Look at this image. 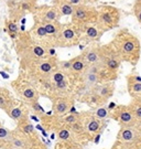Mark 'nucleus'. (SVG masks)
<instances>
[{"label": "nucleus", "mask_w": 141, "mask_h": 149, "mask_svg": "<svg viewBox=\"0 0 141 149\" xmlns=\"http://www.w3.org/2000/svg\"><path fill=\"white\" fill-rule=\"evenodd\" d=\"M97 21V8L87 5H77L72 15V24L77 30L83 29L86 26L96 23Z\"/></svg>", "instance_id": "7ed1b4c3"}, {"label": "nucleus", "mask_w": 141, "mask_h": 149, "mask_svg": "<svg viewBox=\"0 0 141 149\" xmlns=\"http://www.w3.org/2000/svg\"><path fill=\"white\" fill-rule=\"evenodd\" d=\"M84 60L87 63V65L96 64L100 62V55H99V48H92L85 51L83 53Z\"/></svg>", "instance_id": "9b49d317"}, {"label": "nucleus", "mask_w": 141, "mask_h": 149, "mask_svg": "<svg viewBox=\"0 0 141 149\" xmlns=\"http://www.w3.org/2000/svg\"><path fill=\"white\" fill-rule=\"evenodd\" d=\"M65 1L68 2V3H71V5H73V6H77V5H81L83 0H65Z\"/></svg>", "instance_id": "f704fd0d"}, {"label": "nucleus", "mask_w": 141, "mask_h": 149, "mask_svg": "<svg viewBox=\"0 0 141 149\" xmlns=\"http://www.w3.org/2000/svg\"><path fill=\"white\" fill-rule=\"evenodd\" d=\"M54 1V7L56 8L60 12L61 16H71L73 15L74 9H75V6L71 5L66 2L65 0H53Z\"/></svg>", "instance_id": "1a4fd4ad"}, {"label": "nucleus", "mask_w": 141, "mask_h": 149, "mask_svg": "<svg viewBox=\"0 0 141 149\" xmlns=\"http://www.w3.org/2000/svg\"><path fill=\"white\" fill-rule=\"evenodd\" d=\"M7 114L16 122H22L24 119V113L22 112L20 107H11Z\"/></svg>", "instance_id": "a211bd4d"}, {"label": "nucleus", "mask_w": 141, "mask_h": 149, "mask_svg": "<svg viewBox=\"0 0 141 149\" xmlns=\"http://www.w3.org/2000/svg\"><path fill=\"white\" fill-rule=\"evenodd\" d=\"M79 42V32L73 24H62V29L58 33V38L54 44L56 47H73L78 44Z\"/></svg>", "instance_id": "20e7f679"}, {"label": "nucleus", "mask_w": 141, "mask_h": 149, "mask_svg": "<svg viewBox=\"0 0 141 149\" xmlns=\"http://www.w3.org/2000/svg\"><path fill=\"white\" fill-rule=\"evenodd\" d=\"M69 108V102L66 98H58V101L55 102L54 105V111L58 115H63L68 111Z\"/></svg>", "instance_id": "dca6fc26"}, {"label": "nucleus", "mask_w": 141, "mask_h": 149, "mask_svg": "<svg viewBox=\"0 0 141 149\" xmlns=\"http://www.w3.org/2000/svg\"><path fill=\"white\" fill-rule=\"evenodd\" d=\"M63 80H65V74L62 71H55L51 76V81L53 83H58Z\"/></svg>", "instance_id": "393cba45"}, {"label": "nucleus", "mask_w": 141, "mask_h": 149, "mask_svg": "<svg viewBox=\"0 0 141 149\" xmlns=\"http://www.w3.org/2000/svg\"><path fill=\"white\" fill-rule=\"evenodd\" d=\"M100 125H101V123H100L99 119L93 118V119L87 124V130H88L89 133H97L100 129Z\"/></svg>", "instance_id": "4be33fe9"}, {"label": "nucleus", "mask_w": 141, "mask_h": 149, "mask_svg": "<svg viewBox=\"0 0 141 149\" xmlns=\"http://www.w3.org/2000/svg\"><path fill=\"white\" fill-rule=\"evenodd\" d=\"M71 61H72V66H71L69 72L73 73V74H84V72L86 71L88 65L85 62L83 54H81L79 56L74 58Z\"/></svg>", "instance_id": "0eeeda50"}, {"label": "nucleus", "mask_w": 141, "mask_h": 149, "mask_svg": "<svg viewBox=\"0 0 141 149\" xmlns=\"http://www.w3.org/2000/svg\"><path fill=\"white\" fill-rule=\"evenodd\" d=\"M58 138L62 139V140H67L69 138V132H68L67 129H61L60 132H58Z\"/></svg>", "instance_id": "c756f323"}, {"label": "nucleus", "mask_w": 141, "mask_h": 149, "mask_svg": "<svg viewBox=\"0 0 141 149\" xmlns=\"http://www.w3.org/2000/svg\"><path fill=\"white\" fill-rule=\"evenodd\" d=\"M115 107H116L115 103H110V105H109V107H108V109H114Z\"/></svg>", "instance_id": "4c0bfd02"}, {"label": "nucleus", "mask_w": 141, "mask_h": 149, "mask_svg": "<svg viewBox=\"0 0 141 149\" xmlns=\"http://www.w3.org/2000/svg\"><path fill=\"white\" fill-rule=\"evenodd\" d=\"M131 109H132V112H133V115H135V117L136 119L138 120H141V98L140 97H138L135 103L131 105Z\"/></svg>", "instance_id": "412c9836"}, {"label": "nucleus", "mask_w": 141, "mask_h": 149, "mask_svg": "<svg viewBox=\"0 0 141 149\" xmlns=\"http://www.w3.org/2000/svg\"><path fill=\"white\" fill-rule=\"evenodd\" d=\"M11 143L16 148H23V146H24L20 138H11Z\"/></svg>", "instance_id": "7c9ffc66"}, {"label": "nucleus", "mask_w": 141, "mask_h": 149, "mask_svg": "<svg viewBox=\"0 0 141 149\" xmlns=\"http://www.w3.org/2000/svg\"><path fill=\"white\" fill-rule=\"evenodd\" d=\"M120 56L121 61L136 65L140 59L141 45L139 39L127 29H122L116 34L111 44Z\"/></svg>", "instance_id": "f257e3e1"}, {"label": "nucleus", "mask_w": 141, "mask_h": 149, "mask_svg": "<svg viewBox=\"0 0 141 149\" xmlns=\"http://www.w3.org/2000/svg\"><path fill=\"white\" fill-rule=\"evenodd\" d=\"M71 66H72V61H62L60 62V68L62 70V72H69L71 70Z\"/></svg>", "instance_id": "cd10ccee"}, {"label": "nucleus", "mask_w": 141, "mask_h": 149, "mask_svg": "<svg viewBox=\"0 0 141 149\" xmlns=\"http://www.w3.org/2000/svg\"><path fill=\"white\" fill-rule=\"evenodd\" d=\"M120 21V11L113 6H100L97 8L96 24L103 32L118 27Z\"/></svg>", "instance_id": "f03ea898"}, {"label": "nucleus", "mask_w": 141, "mask_h": 149, "mask_svg": "<svg viewBox=\"0 0 141 149\" xmlns=\"http://www.w3.org/2000/svg\"><path fill=\"white\" fill-rule=\"evenodd\" d=\"M12 107L11 98L9 93L3 88H0V108L8 113V111Z\"/></svg>", "instance_id": "4468645a"}, {"label": "nucleus", "mask_w": 141, "mask_h": 149, "mask_svg": "<svg viewBox=\"0 0 141 149\" xmlns=\"http://www.w3.org/2000/svg\"><path fill=\"white\" fill-rule=\"evenodd\" d=\"M47 53V49L42 48L41 45H33V48H32V54H33V56H35L38 59H42Z\"/></svg>", "instance_id": "b1692460"}, {"label": "nucleus", "mask_w": 141, "mask_h": 149, "mask_svg": "<svg viewBox=\"0 0 141 149\" xmlns=\"http://www.w3.org/2000/svg\"><path fill=\"white\" fill-rule=\"evenodd\" d=\"M56 68V63H55V60L54 59H49L45 60V61H42L39 64V71L40 73L43 75H47L51 74L53 72V70H55Z\"/></svg>", "instance_id": "ddd939ff"}, {"label": "nucleus", "mask_w": 141, "mask_h": 149, "mask_svg": "<svg viewBox=\"0 0 141 149\" xmlns=\"http://www.w3.org/2000/svg\"><path fill=\"white\" fill-rule=\"evenodd\" d=\"M31 105H32V108H33V109L35 111V113H44V109L42 108L41 105H40V104H39V103H38L37 101H35V102H32Z\"/></svg>", "instance_id": "473e14b6"}, {"label": "nucleus", "mask_w": 141, "mask_h": 149, "mask_svg": "<svg viewBox=\"0 0 141 149\" xmlns=\"http://www.w3.org/2000/svg\"><path fill=\"white\" fill-rule=\"evenodd\" d=\"M22 130L26 134H30V133H32L33 130H34V127L32 126L30 123H26V124L22 126Z\"/></svg>", "instance_id": "2f4dec72"}, {"label": "nucleus", "mask_w": 141, "mask_h": 149, "mask_svg": "<svg viewBox=\"0 0 141 149\" xmlns=\"http://www.w3.org/2000/svg\"><path fill=\"white\" fill-rule=\"evenodd\" d=\"M54 88H56L58 91H65L67 88V82L66 80H63L58 83H54Z\"/></svg>", "instance_id": "c85d7f7f"}, {"label": "nucleus", "mask_w": 141, "mask_h": 149, "mask_svg": "<svg viewBox=\"0 0 141 149\" xmlns=\"http://www.w3.org/2000/svg\"><path fill=\"white\" fill-rule=\"evenodd\" d=\"M6 28H7V31L9 33V36L11 37V39H16L18 37V33H19V27L15 21L9 20V21L6 22Z\"/></svg>", "instance_id": "6ab92c4d"}, {"label": "nucleus", "mask_w": 141, "mask_h": 149, "mask_svg": "<svg viewBox=\"0 0 141 149\" xmlns=\"http://www.w3.org/2000/svg\"><path fill=\"white\" fill-rule=\"evenodd\" d=\"M34 18L39 19L41 22H53L58 21L61 15L58 10L54 7V6H40L37 7V9L34 11Z\"/></svg>", "instance_id": "39448f33"}, {"label": "nucleus", "mask_w": 141, "mask_h": 149, "mask_svg": "<svg viewBox=\"0 0 141 149\" xmlns=\"http://www.w3.org/2000/svg\"><path fill=\"white\" fill-rule=\"evenodd\" d=\"M22 96L26 98V101L35 102L38 100V92L32 87H26L22 91Z\"/></svg>", "instance_id": "aec40b11"}, {"label": "nucleus", "mask_w": 141, "mask_h": 149, "mask_svg": "<svg viewBox=\"0 0 141 149\" xmlns=\"http://www.w3.org/2000/svg\"><path fill=\"white\" fill-rule=\"evenodd\" d=\"M127 83H128V91L131 96L137 98L141 96V82H135L129 77H127Z\"/></svg>", "instance_id": "2eb2a0df"}, {"label": "nucleus", "mask_w": 141, "mask_h": 149, "mask_svg": "<svg viewBox=\"0 0 141 149\" xmlns=\"http://www.w3.org/2000/svg\"><path fill=\"white\" fill-rule=\"evenodd\" d=\"M132 12L136 17L138 22L141 24V0H136L132 6Z\"/></svg>", "instance_id": "5701e85b"}, {"label": "nucleus", "mask_w": 141, "mask_h": 149, "mask_svg": "<svg viewBox=\"0 0 141 149\" xmlns=\"http://www.w3.org/2000/svg\"><path fill=\"white\" fill-rule=\"evenodd\" d=\"M65 122L69 123V124H74V123H76L77 122L76 115H75V114H71V115H68L67 117L65 118Z\"/></svg>", "instance_id": "72a5a7b5"}, {"label": "nucleus", "mask_w": 141, "mask_h": 149, "mask_svg": "<svg viewBox=\"0 0 141 149\" xmlns=\"http://www.w3.org/2000/svg\"><path fill=\"white\" fill-rule=\"evenodd\" d=\"M0 74L2 75V76H3L5 79H8V77H9V75H8V74H6V73H5V72H3V71H0Z\"/></svg>", "instance_id": "e433bc0d"}, {"label": "nucleus", "mask_w": 141, "mask_h": 149, "mask_svg": "<svg viewBox=\"0 0 141 149\" xmlns=\"http://www.w3.org/2000/svg\"><path fill=\"white\" fill-rule=\"evenodd\" d=\"M95 115H96V117L99 118V119L107 118L109 116V109H107V108H105V107H100V108H98V109L96 111Z\"/></svg>", "instance_id": "a878e982"}, {"label": "nucleus", "mask_w": 141, "mask_h": 149, "mask_svg": "<svg viewBox=\"0 0 141 149\" xmlns=\"http://www.w3.org/2000/svg\"><path fill=\"white\" fill-rule=\"evenodd\" d=\"M31 33L32 37L37 38V39H47V38H49L43 23L37 18H34V26L31 29Z\"/></svg>", "instance_id": "f8f14e48"}, {"label": "nucleus", "mask_w": 141, "mask_h": 149, "mask_svg": "<svg viewBox=\"0 0 141 149\" xmlns=\"http://www.w3.org/2000/svg\"><path fill=\"white\" fill-rule=\"evenodd\" d=\"M99 137H100V136L98 135V136L95 138V143H96V144H98V143H99Z\"/></svg>", "instance_id": "ea45409f"}, {"label": "nucleus", "mask_w": 141, "mask_h": 149, "mask_svg": "<svg viewBox=\"0 0 141 149\" xmlns=\"http://www.w3.org/2000/svg\"><path fill=\"white\" fill-rule=\"evenodd\" d=\"M43 26H44V29L47 31L49 38H52L55 42L56 38H58V33L62 29V24L60 23V21H53V22H42Z\"/></svg>", "instance_id": "9d476101"}, {"label": "nucleus", "mask_w": 141, "mask_h": 149, "mask_svg": "<svg viewBox=\"0 0 141 149\" xmlns=\"http://www.w3.org/2000/svg\"><path fill=\"white\" fill-rule=\"evenodd\" d=\"M81 30L84 31L86 39H87V40H90V41H98L100 39V37H101V34L104 33L99 28L94 26V24L86 26V27H84L83 29H81Z\"/></svg>", "instance_id": "6e6552de"}, {"label": "nucleus", "mask_w": 141, "mask_h": 149, "mask_svg": "<svg viewBox=\"0 0 141 149\" xmlns=\"http://www.w3.org/2000/svg\"><path fill=\"white\" fill-rule=\"evenodd\" d=\"M17 2H19V3H21V2H26V1H37V0H16Z\"/></svg>", "instance_id": "58836bf2"}, {"label": "nucleus", "mask_w": 141, "mask_h": 149, "mask_svg": "<svg viewBox=\"0 0 141 149\" xmlns=\"http://www.w3.org/2000/svg\"><path fill=\"white\" fill-rule=\"evenodd\" d=\"M117 113V118L119 119V122L124 125L129 126L131 124L136 122V117L133 115V112L129 106H119L116 109Z\"/></svg>", "instance_id": "423d86ee"}, {"label": "nucleus", "mask_w": 141, "mask_h": 149, "mask_svg": "<svg viewBox=\"0 0 141 149\" xmlns=\"http://www.w3.org/2000/svg\"><path fill=\"white\" fill-rule=\"evenodd\" d=\"M10 139V132L5 127L0 126V140H8Z\"/></svg>", "instance_id": "bb28decb"}, {"label": "nucleus", "mask_w": 141, "mask_h": 149, "mask_svg": "<svg viewBox=\"0 0 141 149\" xmlns=\"http://www.w3.org/2000/svg\"><path fill=\"white\" fill-rule=\"evenodd\" d=\"M47 53L50 54L51 56H54V55H55V50H54L53 48H50L49 50H47Z\"/></svg>", "instance_id": "c9c22d12"}, {"label": "nucleus", "mask_w": 141, "mask_h": 149, "mask_svg": "<svg viewBox=\"0 0 141 149\" xmlns=\"http://www.w3.org/2000/svg\"><path fill=\"white\" fill-rule=\"evenodd\" d=\"M135 136H136V130L131 127H125L121 129L120 135L119 137L122 141L125 143H130L135 139Z\"/></svg>", "instance_id": "f3484780"}]
</instances>
